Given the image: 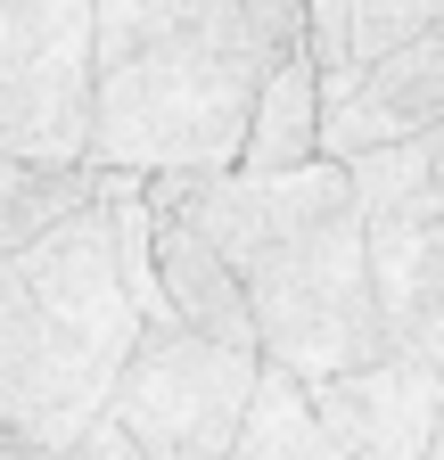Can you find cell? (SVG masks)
I'll use <instances>...</instances> for the list:
<instances>
[{"label": "cell", "mask_w": 444, "mask_h": 460, "mask_svg": "<svg viewBox=\"0 0 444 460\" xmlns=\"http://www.w3.org/2000/svg\"><path fill=\"white\" fill-rule=\"evenodd\" d=\"M0 460H49V452H33V444H17L9 428H0Z\"/></svg>", "instance_id": "16"}, {"label": "cell", "mask_w": 444, "mask_h": 460, "mask_svg": "<svg viewBox=\"0 0 444 460\" xmlns=\"http://www.w3.org/2000/svg\"><path fill=\"white\" fill-rule=\"evenodd\" d=\"M428 460H444V428H436V444H428Z\"/></svg>", "instance_id": "18"}, {"label": "cell", "mask_w": 444, "mask_h": 460, "mask_svg": "<svg viewBox=\"0 0 444 460\" xmlns=\"http://www.w3.org/2000/svg\"><path fill=\"white\" fill-rule=\"evenodd\" d=\"M436 132H444V25L321 83V156L329 164H354V156L404 148V140H436Z\"/></svg>", "instance_id": "6"}, {"label": "cell", "mask_w": 444, "mask_h": 460, "mask_svg": "<svg viewBox=\"0 0 444 460\" xmlns=\"http://www.w3.org/2000/svg\"><path fill=\"white\" fill-rule=\"evenodd\" d=\"M99 17V107L91 172L206 181L239 172L271 58L231 0H91Z\"/></svg>", "instance_id": "3"}, {"label": "cell", "mask_w": 444, "mask_h": 460, "mask_svg": "<svg viewBox=\"0 0 444 460\" xmlns=\"http://www.w3.org/2000/svg\"><path fill=\"white\" fill-rule=\"evenodd\" d=\"M99 17L91 0H0V156L91 164Z\"/></svg>", "instance_id": "5"}, {"label": "cell", "mask_w": 444, "mask_h": 460, "mask_svg": "<svg viewBox=\"0 0 444 460\" xmlns=\"http://www.w3.org/2000/svg\"><path fill=\"white\" fill-rule=\"evenodd\" d=\"M156 214L198 222L231 255L255 305V354L297 386L386 362V313L370 279V222L346 164L305 172H206V181H148Z\"/></svg>", "instance_id": "1"}, {"label": "cell", "mask_w": 444, "mask_h": 460, "mask_svg": "<svg viewBox=\"0 0 444 460\" xmlns=\"http://www.w3.org/2000/svg\"><path fill=\"white\" fill-rule=\"evenodd\" d=\"M231 9L255 25V41L271 58H313V25H305V0H231Z\"/></svg>", "instance_id": "14"}, {"label": "cell", "mask_w": 444, "mask_h": 460, "mask_svg": "<svg viewBox=\"0 0 444 460\" xmlns=\"http://www.w3.org/2000/svg\"><path fill=\"white\" fill-rule=\"evenodd\" d=\"M346 9H354V66L404 49L428 25H444V0H346Z\"/></svg>", "instance_id": "13"}, {"label": "cell", "mask_w": 444, "mask_h": 460, "mask_svg": "<svg viewBox=\"0 0 444 460\" xmlns=\"http://www.w3.org/2000/svg\"><path fill=\"white\" fill-rule=\"evenodd\" d=\"M107 198V172L91 164H25V156H0V263L58 239L75 214H91Z\"/></svg>", "instance_id": "10"}, {"label": "cell", "mask_w": 444, "mask_h": 460, "mask_svg": "<svg viewBox=\"0 0 444 460\" xmlns=\"http://www.w3.org/2000/svg\"><path fill=\"white\" fill-rule=\"evenodd\" d=\"M132 198H148V181L107 172L91 214L0 263V428L49 460H67L116 411V386L148 337L124 263Z\"/></svg>", "instance_id": "2"}, {"label": "cell", "mask_w": 444, "mask_h": 460, "mask_svg": "<svg viewBox=\"0 0 444 460\" xmlns=\"http://www.w3.org/2000/svg\"><path fill=\"white\" fill-rule=\"evenodd\" d=\"M370 279H378L386 345L444 378V214L370 222Z\"/></svg>", "instance_id": "8"}, {"label": "cell", "mask_w": 444, "mask_h": 460, "mask_svg": "<svg viewBox=\"0 0 444 460\" xmlns=\"http://www.w3.org/2000/svg\"><path fill=\"white\" fill-rule=\"evenodd\" d=\"M313 394V420L329 428L346 460H428L436 428H444V378L412 354H386L370 370L346 378H321Z\"/></svg>", "instance_id": "7"}, {"label": "cell", "mask_w": 444, "mask_h": 460, "mask_svg": "<svg viewBox=\"0 0 444 460\" xmlns=\"http://www.w3.org/2000/svg\"><path fill=\"white\" fill-rule=\"evenodd\" d=\"M263 354L247 345H214L182 321L140 337V354L116 386V420L148 460H231L255 394H263Z\"/></svg>", "instance_id": "4"}, {"label": "cell", "mask_w": 444, "mask_h": 460, "mask_svg": "<svg viewBox=\"0 0 444 460\" xmlns=\"http://www.w3.org/2000/svg\"><path fill=\"white\" fill-rule=\"evenodd\" d=\"M148 214H156V206H148ZM148 271H156V296H164V313H173L182 329H198V337H214V345H247V354H255L247 279L231 271V255H222L198 222L156 214V222H148Z\"/></svg>", "instance_id": "9"}, {"label": "cell", "mask_w": 444, "mask_h": 460, "mask_svg": "<svg viewBox=\"0 0 444 460\" xmlns=\"http://www.w3.org/2000/svg\"><path fill=\"white\" fill-rule=\"evenodd\" d=\"M67 460H148V452H140V444H132V436H124L116 420H99V428H91V436H83V444H75Z\"/></svg>", "instance_id": "15"}, {"label": "cell", "mask_w": 444, "mask_h": 460, "mask_svg": "<svg viewBox=\"0 0 444 460\" xmlns=\"http://www.w3.org/2000/svg\"><path fill=\"white\" fill-rule=\"evenodd\" d=\"M305 164H321V66L313 58H280L255 99L239 172H305Z\"/></svg>", "instance_id": "11"}, {"label": "cell", "mask_w": 444, "mask_h": 460, "mask_svg": "<svg viewBox=\"0 0 444 460\" xmlns=\"http://www.w3.org/2000/svg\"><path fill=\"white\" fill-rule=\"evenodd\" d=\"M231 460H346V452L329 444V428L313 420V394L289 370H263V394H255Z\"/></svg>", "instance_id": "12"}, {"label": "cell", "mask_w": 444, "mask_h": 460, "mask_svg": "<svg viewBox=\"0 0 444 460\" xmlns=\"http://www.w3.org/2000/svg\"><path fill=\"white\" fill-rule=\"evenodd\" d=\"M436 206H444V132H436Z\"/></svg>", "instance_id": "17"}]
</instances>
